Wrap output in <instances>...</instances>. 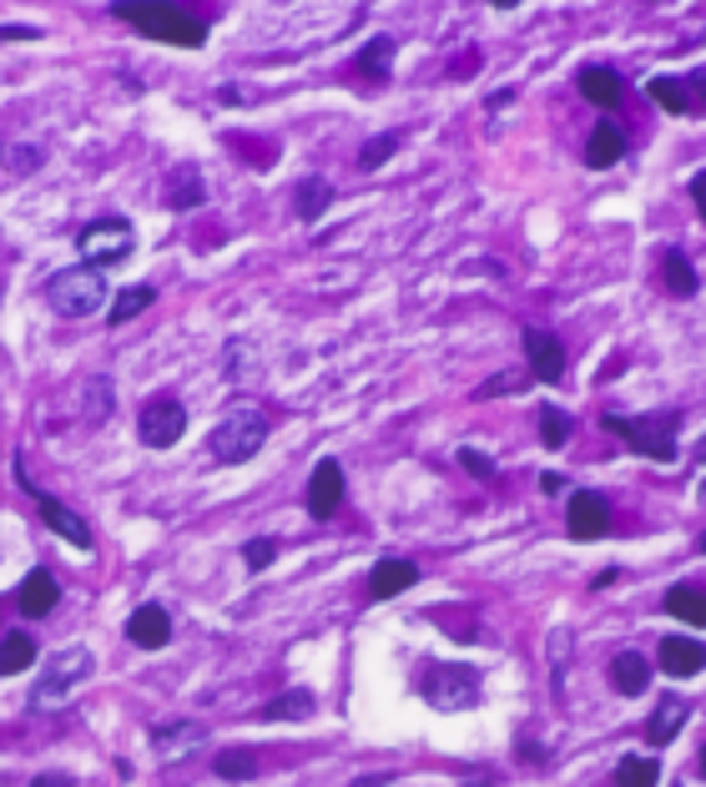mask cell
<instances>
[{
  "label": "cell",
  "mask_w": 706,
  "mask_h": 787,
  "mask_svg": "<svg viewBox=\"0 0 706 787\" xmlns=\"http://www.w3.org/2000/svg\"><path fill=\"white\" fill-rule=\"evenodd\" d=\"M696 495H702V505H706V480H702V485H696Z\"/></svg>",
  "instance_id": "cell-42"
},
{
  "label": "cell",
  "mask_w": 706,
  "mask_h": 787,
  "mask_svg": "<svg viewBox=\"0 0 706 787\" xmlns=\"http://www.w3.org/2000/svg\"><path fill=\"white\" fill-rule=\"evenodd\" d=\"M652 101L662 111H672V117H682V111H692V97H686V81H676V77H656L652 87Z\"/></svg>",
  "instance_id": "cell-31"
},
{
  "label": "cell",
  "mask_w": 706,
  "mask_h": 787,
  "mask_svg": "<svg viewBox=\"0 0 706 787\" xmlns=\"http://www.w3.org/2000/svg\"><path fill=\"white\" fill-rule=\"evenodd\" d=\"M424 697L435 701L439 711H465L479 701V677L475 667H459V661H445L424 677Z\"/></svg>",
  "instance_id": "cell-6"
},
{
  "label": "cell",
  "mask_w": 706,
  "mask_h": 787,
  "mask_svg": "<svg viewBox=\"0 0 706 787\" xmlns=\"http://www.w3.org/2000/svg\"><path fill=\"white\" fill-rule=\"evenodd\" d=\"M576 87H580V97L600 111H616L620 97H626V81H620L610 66H586V71L576 77Z\"/></svg>",
  "instance_id": "cell-13"
},
{
  "label": "cell",
  "mask_w": 706,
  "mask_h": 787,
  "mask_svg": "<svg viewBox=\"0 0 706 787\" xmlns=\"http://www.w3.org/2000/svg\"><path fill=\"white\" fill-rule=\"evenodd\" d=\"M31 661H36V641L26 631H11L0 641V677H16V671H26Z\"/></svg>",
  "instance_id": "cell-27"
},
{
  "label": "cell",
  "mask_w": 706,
  "mask_h": 787,
  "mask_svg": "<svg viewBox=\"0 0 706 787\" xmlns=\"http://www.w3.org/2000/svg\"><path fill=\"white\" fill-rule=\"evenodd\" d=\"M696 773H702V783H706V747L696 753Z\"/></svg>",
  "instance_id": "cell-41"
},
{
  "label": "cell",
  "mask_w": 706,
  "mask_h": 787,
  "mask_svg": "<svg viewBox=\"0 0 706 787\" xmlns=\"http://www.w3.org/2000/svg\"><path fill=\"white\" fill-rule=\"evenodd\" d=\"M565 530L576 540H600L610 530V505L606 495L596 490H576L570 495V505H565Z\"/></svg>",
  "instance_id": "cell-9"
},
{
  "label": "cell",
  "mask_w": 706,
  "mask_h": 787,
  "mask_svg": "<svg viewBox=\"0 0 706 787\" xmlns=\"http://www.w3.org/2000/svg\"><path fill=\"white\" fill-rule=\"evenodd\" d=\"M182 435H187V409L177 399H152V405L141 409V445L172 449Z\"/></svg>",
  "instance_id": "cell-8"
},
{
  "label": "cell",
  "mask_w": 706,
  "mask_h": 787,
  "mask_svg": "<svg viewBox=\"0 0 706 787\" xmlns=\"http://www.w3.org/2000/svg\"><path fill=\"white\" fill-rule=\"evenodd\" d=\"M570 429H576V425H570V415H565V409L540 405V439H545V445H550V449H560L565 439H570Z\"/></svg>",
  "instance_id": "cell-33"
},
{
  "label": "cell",
  "mask_w": 706,
  "mask_h": 787,
  "mask_svg": "<svg viewBox=\"0 0 706 787\" xmlns=\"http://www.w3.org/2000/svg\"><path fill=\"white\" fill-rule=\"evenodd\" d=\"M97 671V656L87 646H61L56 656H46L41 681L31 691V711H61L66 701L87 687V677Z\"/></svg>",
  "instance_id": "cell-1"
},
{
  "label": "cell",
  "mask_w": 706,
  "mask_h": 787,
  "mask_svg": "<svg viewBox=\"0 0 706 787\" xmlns=\"http://www.w3.org/2000/svg\"><path fill=\"white\" fill-rule=\"evenodd\" d=\"M212 773L228 777V783H248V777H258V757H252L248 747H228V753H218Z\"/></svg>",
  "instance_id": "cell-29"
},
{
  "label": "cell",
  "mask_w": 706,
  "mask_h": 787,
  "mask_svg": "<svg viewBox=\"0 0 706 787\" xmlns=\"http://www.w3.org/2000/svg\"><path fill=\"white\" fill-rule=\"evenodd\" d=\"M152 288H147V283H131V288H121V293L117 298H111V323H127V318H137L141 313V308H152Z\"/></svg>",
  "instance_id": "cell-30"
},
{
  "label": "cell",
  "mask_w": 706,
  "mask_h": 787,
  "mask_svg": "<svg viewBox=\"0 0 706 787\" xmlns=\"http://www.w3.org/2000/svg\"><path fill=\"white\" fill-rule=\"evenodd\" d=\"M77 248L87 258V268H111V262L131 258V228L121 218H97L91 228H81Z\"/></svg>",
  "instance_id": "cell-7"
},
{
  "label": "cell",
  "mask_w": 706,
  "mask_h": 787,
  "mask_svg": "<svg viewBox=\"0 0 706 787\" xmlns=\"http://www.w3.org/2000/svg\"><path fill=\"white\" fill-rule=\"evenodd\" d=\"M338 505H344V470H338V459H318L314 480H308V515L334 520Z\"/></svg>",
  "instance_id": "cell-10"
},
{
  "label": "cell",
  "mask_w": 706,
  "mask_h": 787,
  "mask_svg": "<svg viewBox=\"0 0 706 787\" xmlns=\"http://www.w3.org/2000/svg\"><path fill=\"white\" fill-rule=\"evenodd\" d=\"M31 787H71V777H66V773H41Z\"/></svg>",
  "instance_id": "cell-39"
},
{
  "label": "cell",
  "mask_w": 706,
  "mask_h": 787,
  "mask_svg": "<svg viewBox=\"0 0 706 787\" xmlns=\"http://www.w3.org/2000/svg\"><path fill=\"white\" fill-rule=\"evenodd\" d=\"M656 777H662V767L652 757H620L616 767V787H656Z\"/></svg>",
  "instance_id": "cell-32"
},
{
  "label": "cell",
  "mask_w": 706,
  "mask_h": 787,
  "mask_svg": "<svg viewBox=\"0 0 706 787\" xmlns=\"http://www.w3.org/2000/svg\"><path fill=\"white\" fill-rule=\"evenodd\" d=\"M706 667V646L692 636H666L662 641V671L666 677H696Z\"/></svg>",
  "instance_id": "cell-16"
},
{
  "label": "cell",
  "mask_w": 706,
  "mask_h": 787,
  "mask_svg": "<svg viewBox=\"0 0 706 787\" xmlns=\"http://www.w3.org/2000/svg\"><path fill=\"white\" fill-rule=\"evenodd\" d=\"M162 197H167V208H172V212H192V208H202V197H207L202 172H197V167H177Z\"/></svg>",
  "instance_id": "cell-21"
},
{
  "label": "cell",
  "mask_w": 706,
  "mask_h": 787,
  "mask_svg": "<svg viewBox=\"0 0 706 787\" xmlns=\"http://www.w3.org/2000/svg\"><path fill=\"white\" fill-rule=\"evenodd\" d=\"M127 636L131 646H141V651H162L167 641H172V616L162 611V606H137L127 621Z\"/></svg>",
  "instance_id": "cell-12"
},
{
  "label": "cell",
  "mask_w": 706,
  "mask_h": 787,
  "mask_svg": "<svg viewBox=\"0 0 706 787\" xmlns=\"http://www.w3.org/2000/svg\"><path fill=\"white\" fill-rule=\"evenodd\" d=\"M702 556H706V536H702Z\"/></svg>",
  "instance_id": "cell-44"
},
{
  "label": "cell",
  "mask_w": 706,
  "mask_h": 787,
  "mask_svg": "<svg viewBox=\"0 0 706 787\" xmlns=\"http://www.w3.org/2000/svg\"><path fill=\"white\" fill-rule=\"evenodd\" d=\"M696 455H702V459H706V439H702V445H696Z\"/></svg>",
  "instance_id": "cell-43"
},
{
  "label": "cell",
  "mask_w": 706,
  "mask_h": 787,
  "mask_svg": "<svg viewBox=\"0 0 706 787\" xmlns=\"http://www.w3.org/2000/svg\"><path fill=\"white\" fill-rule=\"evenodd\" d=\"M399 152V131H384V137H374V142H364V152H359V167L364 172H379L389 157Z\"/></svg>",
  "instance_id": "cell-34"
},
{
  "label": "cell",
  "mask_w": 706,
  "mask_h": 787,
  "mask_svg": "<svg viewBox=\"0 0 706 787\" xmlns=\"http://www.w3.org/2000/svg\"><path fill=\"white\" fill-rule=\"evenodd\" d=\"M414 580H419V566H414V560H379V566L369 570V596L374 601H389V596L409 590Z\"/></svg>",
  "instance_id": "cell-17"
},
{
  "label": "cell",
  "mask_w": 706,
  "mask_h": 787,
  "mask_svg": "<svg viewBox=\"0 0 706 787\" xmlns=\"http://www.w3.org/2000/svg\"><path fill=\"white\" fill-rule=\"evenodd\" d=\"M389 66H394V41H389V36H374V41L359 51V71L369 81H384V77H389Z\"/></svg>",
  "instance_id": "cell-28"
},
{
  "label": "cell",
  "mask_w": 706,
  "mask_h": 787,
  "mask_svg": "<svg viewBox=\"0 0 706 787\" xmlns=\"http://www.w3.org/2000/svg\"><path fill=\"white\" fill-rule=\"evenodd\" d=\"M328 202H334V187H328L324 177H304V182H298L294 208H298V218H304V222H318V218H324Z\"/></svg>",
  "instance_id": "cell-25"
},
{
  "label": "cell",
  "mask_w": 706,
  "mask_h": 787,
  "mask_svg": "<svg viewBox=\"0 0 706 787\" xmlns=\"http://www.w3.org/2000/svg\"><path fill=\"white\" fill-rule=\"evenodd\" d=\"M686 711H692V707H686L682 697H662V707H656L652 721H646V743H652V747H666V743H672V737L686 727Z\"/></svg>",
  "instance_id": "cell-22"
},
{
  "label": "cell",
  "mask_w": 706,
  "mask_h": 787,
  "mask_svg": "<svg viewBox=\"0 0 706 787\" xmlns=\"http://www.w3.org/2000/svg\"><path fill=\"white\" fill-rule=\"evenodd\" d=\"M0 157H6V147H0Z\"/></svg>",
  "instance_id": "cell-45"
},
{
  "label": "cell",
  "mask_w": 706,
  "mask_h": 787,
  "mask_svg": "<svg viewBox=\"0 0 706 787\" xmlns=\"http://www.w3.org/2000/svg\"><path fill=\"white\" fill-rule=\"evenodd\" d=\"M666 616H676V621L702 626V631H706V590L702 586H672V590H666Z\"/></svg>",
  "instance_id": "cell-24"
},
{
  "label": "cell",
  "mask_w": 706,
  "mask_h": 787,
  "mask_svg": "<svg viewBox=\"0 0 706 787\" xmlns=\"http://www.w3.org/2000/svg\"><path fill=\"white\" fill-rule=\"evenodd\" d=\"M692 202H696V212H702V222H706V172L692 177Z\"/></svg>",
  "instance_id": "cell-38"
},
{
  "label": "cell",
  "mask_w": 706,
  "mask_h": 787,
  "mask_svg": "<svg viewBox=\"0 0 706 787\" xmlns=\"http://www.w3.org/2000/svg\"><path fill=\"white\" fill-rule=\"evenodd\" d=\"M111 11L121 16V21H131L137 31L157 36V41H172V46H202L207 41V26L197 21L192 11H182V6H152V0H121V6H111Z\"/></svg>",
  "instance_id": "cell-2"
},
{
  "label": "cell",
  "mask_w": 706,
  "mask_h": 787,
  "mask_svg": "<svg viewBox=\"0 0 706 787\" xmlns=\"http://www.w3.org/2000/svg\"><path fill=\"white\" fill-rule=\"evenodd\" d=\"M36 495V505H41V520L51 525L61 540H71V546H81V550H91V525L81 520L77 510H66L61 500H51V495H41V490H31Z\"/></svg>",
  "instance_id": "cell-14"
},
{
  "label": "cell",
  "mask_w": 706,
  "mask_h": 787,
  "mask_svg": "<svg viewBox=\"0 0 706 787\" xmlns=\"http://www.w3.org/2000/svg\"><path fill=\"white\" fill-rule=\"evenodd\" d=\"M202 737L207 733L197 727V721H162V727H152V747H157V757H162V763L197 753V747H202Z\"/></svg>",
  "instance_id": "cell-15"
},
{
  "label": "cell",
  "mask_w": 706,
  "mask_h": 787,
  "mask_svg": "<svg viewBox=\"0 0 706 787\" xmlns=\"http://www.w3.org/2000/svg\"><path fill=\"white\" fill-rule=\"evenodd\" d=\"M56 601H61V586H56L51 570H31L21 586V616H31V621H41V616L56 611Z\"/></svg>",
  "instance_id": "cell-18"
},
{
  "label": "cell",
  "mask_w": 706,
  "mask_h": 787,
  "mask_svg": "<svg viewBox=\"0 0 706 787\" xmlns=\"http://www.w3.org/2000/svg\"><path fill=\"white\" fill-rule=\"evenodd\" d=\"M646 681H652V661L636 651H620L616 661H610V687L620 691V697H642Z\"/></svg>",
  "instance_id": "cell-19"
},
{
  "label": "cell",
  "mask_w": 706,
  "mask_h": 787,
  "mask_svg": "<svg viewBox=\"0 0 706 787\" xmlns=\"http://www.w3.org/2000/svg\"><path fill=\"white\" fill-rule=\"evenodd\" d=\"M46 303H51L61 318H91L101 303H107V278H101L97 268H87V262L61 268V273L46 283Z\"/></svg>",
  "instance_id": "cell-5"
},
{
  "label": "cell",
  "mask_w": 706,
  "mask_h": 787,
  "mask_svg": "<svg viewBox=\"0 0 706 787\" xmlns=\"http://www.w3.org/2000/svg\"><path fill=\"white\" fill-rule=\"evenodd\" d=\"M262 717L268 721H308L314 717V691H282L278 701H268V707H262Z\"/></svg>",
  "instance_id": "cell-26"
},
{
  "label": "cell",
  "mask_w": 706,
  "mask_h": 787,
  "mask_svg": "<svg viewBox=\"0 0 706 787\" xmlns=\"http://www.w3.org/2000/svg\"><path fill=\"white\" fill-rule=\"evenodd\" d=\"M272 556H278V546H272V540H252V546L242 550V560H248L252 570H268V566H272Z\"/></svg>",
  "instance_id": "cell-36"
},
{
  "label": "cell",
  "mask_w": 706,
  "mask_h": 787,
  "mask_svg": "<svg viewBox=\"0 0 706 787\" xmlns=\"http://www.w3.org/2000/svg\"><path fill=\"white\" fill-rule=\"evenodd\" d=\"M620 152H626V131L616 127V121H600L596 131H590V142H586V167H616Z\"/></svg>",
  "instance_id": "cell-20"
},
{
  "label": "cell",
  "mask_w": 706,
  "mask_h": 787,
  "mask_svg": "<svg viewBox=\"0 0 706 787\" xmlns=\"http://www.w3.org/2000/svg\"><path fill=\"white\" fill-rule=\"evenodd\" d=\"M525 359H530V373L540 383L565 379V349H560L555 333H545V328H525Z\"/></svg>",
  "instance_id": "cell-11"
},
{
  "label": "cell",
  "mask_w": 706,
  "mask_h": 787,
  "mask_svg": "<svg viewBox=\"0 0 706 787\" xmlns=\"http://www.w3.org/2000/svg\"><path fill=\"white\" fill-rule=\"evenodd\" d=\"M384 783H389V777H359L354 787H384Z\"/></svg>",
  "instance_id": "cell-40"
},
{
  "label": "cell",
  "mask_w": 706,
  "mask_h": 787,
  "mask_svg": "<svg viewBox=\"0 0 706 787\" xmlns=\"http://www.w3.org/2000/svg\"><path fill=\"white\" fill-rule=\"evenodd\" d=\"M459 465H465V470L475 475V480H495V465H489V459L479 455V449H459Z\"/></svg>",
  "instance_id": "cell-35"
},
{
  "label": "cell",
  "mask_w": 706,
  "mask_h": 787,
  "mask_svg": "<svg viewBox=\"0 0 706 787\" xmlns=\"http://www.w3.org/2000/svg\"><path fill=\"white\" fill-rule=\"evenodd\" d=\"M606 429L626 439L636 455L656 459V465H676V459H682V449H676V429H682V415H642V419L606 415Z\"/></svg>",
  "instance_id": "cell-3"
},
{
  "label": "cell",
  "mask_w": 706,
  "mask_h": 787,
  "mask_svg": "<svg viewBox=\"0 0 706 787\" xmlns=\"http://www.w3.org/2000/svg\"><path fill=\"white\" fill-rule=\"evenodd\" d=\"M662 278H666V293H672V298H696V288H702V278H696L692 258H686L682 248L662 252Z\"/></svg>",
  "instance_id": "cell-23"
},
{
  "label": "cell",
  "mask_w": 706,
  "mask_h": 787,
  "mask_svg": "<svg viewBox=\"0 0 706 787\" xmlns=\"http://www.w3.org/2000/svg\"><path fill=\"white\" fill-rule=\"evenodd\" d=\"M515 389H525V373H515V379H489V383H479V399H495V394H515Z\"/></svg>",
  "instance_id": "cell-37"
},
{
  "label": "cell",
  "mask_w": 706,
  "mask_h": 787,
  "mask_svg": "<svg viewBox=\"0 0 706 787\" xmlns=\"http://www.w3.org/2000/svg\"><path fill=\"white\" fill-rule=\"evenodd\" d=\"M262 439H268V419H262V409L242 405V409H228V419L212 429L207 449H212L218 465H248V459L262 449Z\"/></svg>",
  "instance_id": "cell-4"
}]
</instances>
